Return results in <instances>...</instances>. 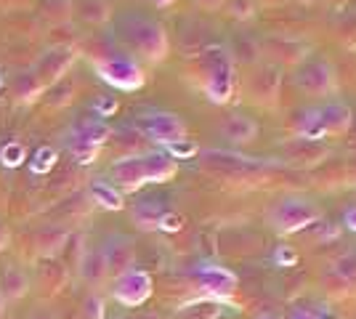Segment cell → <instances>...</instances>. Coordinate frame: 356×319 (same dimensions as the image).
<instances>
[{
    "label": "cell",
    "mask_w": 356,
    "mask_h": 319,
    "mask_svg": "<svg viewBox=\"0 0 356 319\" xmlns=\"http://www.w3.org/2000/svg\"><path fill=\"white\" fill-rule=\"evenodd\" d=\"M178 163L168 157L163 149H147V152L118 157L109 167V181L118 186L122 195L138 192L147 183H168L176 179Z\"/></svg>",
    "instance_id": "1"
},
{
    "label": "cell",
    "mask_w": 356,
    "mask_h": 319,
    "mask_svg": "<svg viewBox=\"0 0 356 319\" xmlns=\"http://www.w3.org/2000/svg\"><path fill=\"white\" fill-rule=\"evenodd\" d=\"M354 125V109L338 99H330L316 106H306L298 112L293 133L300 141H325L348 133Z\"/></svg>",
    "instance_id": "2"
},
{
    "label": "cell",
    "mask_w": 356,
    "mask_h": 319,
    "mask_svg": "<svg viewBox=\"0 0 356 319\" xmlns=\"http://www.w3.org/2000/svg\"><path fill=\"white\" fill-rule=\"evenodd\" d=\"M200 85L210 104H229L237 91V64L229 48H208L200 56Z\"/></svg>",
    "instance_id": "3"
},
{
    "label": "cell",
    "mask_w": 356,
    "mask_h": 319,
    "mask_svg": "<svg viewBox=\"0 0 356 319\" xmlns=\"http://www.w3.org/2000/svg\"><path fill=\"white\" fill-rule=\"evenodd\" d=\"M120 40L128 46L131 54L149 64L165 61L170 51V40L163 24L154 19H144V16H125L120 22Z\"/></svg>",
    "instance_id": "4"
},
{
    "label": "cell",
    "mask_w": 356,
    "mask_h": 319,
    "mask_svg": "<svg viewBox=\"0 0 356 319\" xmlns=\"http://www.w3.org/2000/svg\"><path fill=\"white\" fill-rule=\"evenodd\" d=\"M90 61H93L96 75L118 91H138L147 83L141 64L122 51H102V54H93Z\"/></svg>",
    "instance_id": "5"
},
{
    "label": "cell",
    "mask_w": 356,
    "mask_h": 319,
    "mask_svg": "<svg viewBox=\"0 0 356 319\" xmlns=\"http://www.w3.org/2000/svg\"><path fill=\"white\" fill-rule=\"evenodd\" d=\"M296 88L306 96H314V99H335L338 96V69L335 64L327 59H316V56H306V59L296 64Z\"/></svg>",
    "instance_id": "6"
},
{
    "label": "cell",
    "mask_w": 356,
    "mask_h": 319,
    "mask_svg": "<svg viewBox=\"0 0 356 319\" xmlns=\"http://www.w3.org/2000/svg\"><path fill=\"white\" fill-rule=\"evenodd\" d=\"M319 221V208L306 197H282L268 211V224L277 234H298Z\"/></svg>",
    "instance_id": "7"
},
{
    "label": "cell",
    "mask_w": 356,
    "mask_h": 319,
    "mask_svg": "<svg viewBox=\"0 0 356 319\" xmlns=\"http://www.w3.org/2000/svg\"><path fill=\"white\" fill-rule=\"evenodd\" d=\"M192 282L202 295H208L210 301H221V304L234 298V293L239 290L237 272H232L229 266H221V263H213V261H202L194 266Z\"/></svg>",
    "instance_id": "8"
},
{
    "label": "cell",
    "mask_w": 356,
    "mask_h": 319,
    "mask_svg": "<svg viewBox=\"0 0 356 319\" xmlns=\"http://www.w3.org/2000/svg\"><path fill=\"white\" fill-rule=\"evenodd\" d=\"M134 128L147 138V141H154L160 147H168L173 141H181L186 138V122L178 117L176 112H144L138 115L134 122Z\"/></svg>",
    "instance_id": "9"
},
{
    "label": "cell",
    "mask_w": 356,
    "mask_h": 319,
    "mask_svg": "<svg viewBox=\"0 0 356 319\" xmlns=\"http://www.w3.org/2000/svg\"><path fill=\"white\" fill-rule=\"evenodd\" d=\"M154 293V282H152V274L131 266L128 272L118 274L112 279V298L125 309H136V306H144Z\"/></svg>",
    "instance_id": "10"
},
{
    "label": "cell",
    "mask_w": 356,
    "mask_h": 319,
    "mask_svg": "<svg viewBox=\"0 0 356 319\" xmlns=\"http://www.w3.org/2000/svg\"><path fill=\"white\" fill-rule=\"evenodd\" d=\"M282 75L274 64H258L248 77V93L258 106H274L280 101Z\"/></svg>",
    "instance_id": "11"
},
{
    "label": "cell",
    "mask_w": 356,
    "mask_h": 319,
    "mask_svg": "<svg viewBox=\"0 0 356 319\" xmlns=\"http://www.w3.org/2000/svg\"><path fill=\"white\" fill-rule=\"evenodd\" d=\"M74 59H77V54H74L72 46L48 48L43 56L38 59L35 75L40 77V83L48 88V85H54V83H59V80L67 77V72H70V67L74 64Z\"/></svg>",
    "instance_id": "12"
},
{
    "label": "cell",
    "mask_w": 356,
    "mask_h": 319,
    "mask_svg": "<svg viewBox=\"0 0 356 319\" xmlns=\"http://www.w3.org/2000/svg\"><path fill=\"white\" fill-rule=\"evenodd\" d=\"M102 253H104V259H106L109 277H118V274L128 272L131 266H136L134 240L125 237V234H112V237H106V243L102 245Z\"/></svg>",
    "instance_id": "13"
},
{
    "label": "cell",
    "mask_w": 356,
    "mask_h": 319,
    "mask_svg": "<svg viewBox=\"0 0 356 319\" xmlns=\"http://www.w3.org/2000/svg\"><path fill=\"white\" fill-rule=\"evenodd\" d=\"M258 51L266 54L268 59L274 61V67H280V64H300V61L309 56V51H306L303 43H298L293 38H282V35L266 38Z\"/></svg>",
    "instance_id": "14"
},
{
    "label": "cell",
    "mask_w": 356,
    "mask_h": 319,
    "mask_svg": "<svg viewBox=\"0 0 356 319\" xmlns=\"http://www.w3.org/2000/svg\"><path fill=\"white\" fill-rule=\"evenodd\" d=\"M0 293L6 301H22L30 293V277L19 263H6L0 272Z\"/></svg>",
    "instance_id": "15"
},
{
    "label": "cell",
    "mask_w": 356,
    "mask_h": 319,
    "mask_svg": "<svg viewBox=\"0 0 356 319\" xmlns=\"http://www.w3.org/2000/svg\"><path fill=\"white\" fill-rule=\"evenodd\" d=\"M221 136L226 141H232L234 147L250 144L258 136V122L252 120V117H248V115H229L221 122Z\"/></svg>",
    "instance_id": "16"
},
{
    "label": "cell",
    "mask_w": 356,
    "mask_h": 319,
    "mask_svg": "<svg viewBox=\"0 0 356 319\" xmlns=\"http://www.w3.org/2000/svg\"><path fill=\"white\" fill-rule=\"evenodd\" d=\"M80 277L88 282L90 288H102L109 279V269H106V259L104 253H102V247L86 250L80 256Z\"/></svg>",
    "instance_id": "17"
},
{
    "label": "cell",
    "mask_w": 356,
    "mask_h": 319,
    "mask_svg": "<svg viewBox=\"0 0 356 319\" xmlns=\"http://www.w3.org/2000/svg\"><path fill=\"white\" fill-rule=\"evenodd\" d=\"M109 133H112V128L102 117H83L70 128V136L80 138L86 144H93V147H102V149L109 141Z\"/></svg>",
    "instance_id": "18"
},
{
    "label": "cell",
    "mask_w": 356,
    "mask_h": 319,
    "mask_svg": "<svg viewBox=\"0 0 356 319\" xmlns=\"http://www.w3.org/2000/svg\"><path fill=\"white\" fill-rule=\"evenodd\" d=\"M67 229H61L59 224H45V227L38 229V234H35V247H38V253L43 256V259H54L59 250H64V245H67Z\"/></svg>",
    "instance_id": "19"
},
{
    "label": "cell",
    "mask_w": 356,
    "mask_h": 319,
    "mask_svg": "<svg viewBox=\"0 0 356 319\" xmlns=\"http://www.w3.org/2000/svg\"><path fill=\"white\" fill-rule=\"evenodd\" d=\"M45 93V85L35 72H19L11 83V96L16 104H32Z\"/></svg>",
    "instance_id": "20"
},
{
    "label": "cell",
    "mask_w": 356,
    "mask_h": 319,
    "mask_svg": "<svg viewBox=\"0 0 356 319\" xmlns=\"http://www.w3.org/2000/svg\"><path fill=\"white\" fill-rule=\"evenodd\" d=\"M88 195L90 199L104 208V211H122L125 208V195L120 192L118 186L112 181H104V179H96V181L88 186Z\"/></svg>",
    "instance_id": "21"
},
{
    "label": "cell",
    "mask_w": 356,
    "mask_h": 319,
    "mask_svg": "<svg viewBox=\"0 0 356 319\" xmlns=\"http://www.w3.org/2000/svg\"><path fill=\"white\" fill-rule=\"evenodd\" d=\"M72 11L90 24H102L112 14L106 0H72Z\"/></svg>",
    "instance_id": "22"
},
{
    "label": "cell",
    "mask_w": 356,
    "mask_h": 319,
    "mask_svg": "<svg viewBox=\"0 0 356 319\" xmlns=\"http://www.w3.org/2000/svg\"><path fill=\"white\" fill-rule=\"evenodd\" d=\"M131 213H134L136 227L144 229V231H152V229H157V224H160V215L165 213V208L160 202H154V199H144Z\"/></svg>",
    "instance_id": "23"
},
{
    "label": "cell",
    "mask_w": 356,
    "mask_h": 319,
    "mask_svg": "<svg viewBox=\"0 0 356 319\" xmlns=\"http://www.w3.org/2000/svg\"><path fill=\"white\" fill-rule=\"evenodd\" d=\"M64 147H67V152L72 154V160H77L80 165H90V163H96V160H99V154H102V147L86 144V141H80V138L70 136V133H67V141H64Z\"/></svg>",
    "instance_id": "24"
},
{
    "label": "cell",
    "mask_w": 356,
    "mask_h": 319,
    "mask_svg": "<svg viewBox=\"0 0 356 319\" xmlns=\"http://www.w3.org/2000/svg\"><path fill=\"white\" fill-rule=\"evenodd\" d=\"M38 8L51 22H64L72 14V0H38Z\"/></svg>",
    "instance_id": "25"
},
{
    "label": "cell",
    "mask_w": 356,
    "mask_h": 319,
    "mask_svg": "<svg viewBox=\"0 0 356 319\" xmlns=\"http://www.w3.org/2000/svg\"><path fill=\"white\" fill-rule=\"evenodd\" d=\"M287 319H341L335 309H330L327 304H306L293 309V314Z\"/></svg>",
    "instance_id": "26"
},
{
    "label": "cell",
    "mask_w": 356,
    "mask_h": 319,
    "mask_svg": "<svg viewBox=\"0 0 356 319\" xmlns=\"http://www.w3.org/2000/svg\"><path fill=\"white\" fill-rule=\"evenodd\" d=\"M56 157H59V152L54 149V147H40L38 152H35V157L30 160V170L32 173H48L51 167L56 165Z\"/></svg>",
    "instance_id": "27"
},
{
    "label": "cell",
    "mask_w": 356,
    "mask_h": 319,
    "mask_svg": "<svg viewBox=\"0 0 356 319\" xmlns=\"http://www.w3.org/2000/svg\"><path fill=\"white\" fill-rule=\"evenodd\" d=\"M24 157H27V152H24V144H22V141H8V144L0 147V163L6 167L22 165Z\"/></svg>",
    "instance_id": "28"
},
{
    "label": "cell",
    "mask_w": 356,
    "mask_h": 319,
    "mask_svg": "<svg viewBox=\"0 0 356 319\" xmlns=\"http://www.w3.org/2000/svg\"><path fill=\"white\" fill-rule=\"evenodd\" d=\"M163 152L168 157H173V160H192L194 154L200 152V147L194 144L192 138H181V141H173V144L163 147Z\"/></svg>",
    "instance_id": "29"
},
{
    "label": "cell",
    "mask_w": 356,
    "mask_h": 319,
    "mask_svg": "<svg viewBox=\"0 0 356 319\" xmlns=\"http://www.w3.org/2000/svg\"><path fill=\"white\" fill-rule=\"evenodd\" d=\"M45 91H48V93H56V96H48V104H51V106H61V104H67V101L72 99L74 85L70 83V80H67V83H64V80H59V83L48 85Z\"/></svg>",
    "instance_id": "30"
},
{
    "label": "cell",
    "mask_w": 356,
    "mask_h": 319,
    "mask_svg": "<svg viewBox=\"0 0 356 319\" xmlns=\"http://www.w3.org/2000/svg\"><path fill=\"white\" fill-rule=\"evenodd\" d=\"M271 259H274V263H277V266L290 269V266H296V263H298V253L290 247V245H280V247L274 250V256H271Z\"/></svg>",
    "instance_id": "31"
},
{
    "label": "cell",
    "mask_w": 356,
    "mask_h": 319,
    "mask_svg": "<svg viewBox=\"0 0 356 319\" xmlns=\"http://www.w3.org/2000/svg\"><path fill=\"white\" fill-rule=\"evenodd\" d=\"M181 227H184V215H178L176 211H165L157 224L160 231H181Z\"/></svg>",
    "instance_id": "32"
},
{
    "label": "cell",
    "mask_w": 356,
    "mask_h": 319,
    "mask_svg": "<svg viewBox=\"0 0 356 319\" xmlns=\"http://www.w3.org/2000/svg\"><path fill=\"white\" fill-rule=\"evenodd\" d=\"M229 11H232L234 19H252L255 16V3L252 0H232Z\"/></svg>",
    "instance_id": "33"
},
{
    "label": "cell",
    "mask_w": 356,
    "mask_h": 319,
    "mask_svg": "<svg viewBox=\"0 0 356 319\" xmlns=\"http://www.w3.org/2000/svg\"><path fill=\"white\" fill-rule=\"evenodd\" d=\"M93 109H96V117H109L115 109H118V99H99L96 104H93Z\"/></svg>",
    "instance_id": "34"
},
{
    "label": "cell",
    "mask_w": 356,
    "mask_h": 319,
    "mask_svg": "<svg viewBox=\"0 0 356 319\" xmlns=\"http://www.w3.org/2000/svg\"><path fill=\"white\" fill-rule=\"evenodd\" d=\"M104 304H102V298L99 295H90L88 301H86V314H88V319H102L104 317Z\"/></svg>",
    "instance_id": "35"
},
{
    "label": "cell",
    "mask_w": 356,
    "mask_h": 319,
    "mask_svg": "<svg viewBox=\"0 0 356 319\" xmlns=\"http://www.w3.org/2000/svg\"><path fill=\"white\" fill-rule=\"evenodd\" d=\"M343 227L348 229V231H354V234H356V205H354V208H348V211L343 213Z\"/></svg>",
    "instance_id": "36"
},
{
    "label": "cell",
    "mask_w": 356,
    "mask_h": 319,
    "mask_svg": "<svg viewBox=\"0 0 356 319\" xmlns=\"http://www.w3.org/2000/svg\"><path fill=\"white\" fill-rule=\"evenodd\" d=\"M6 245H8V229L0 221V250H6Z\"/></svg>",
    "instance_id": "37"
},
{
    "label": "cell",
    "mask_w": 356,
    "mask_h": 319,
    "mask_svg": "<svg viewBox=\"0 0 356 319\" xmlns=\"http://www.w3.org/2000/svg\"><path fill=\"white\" fill-rule=\"evenodd\" d=\"M152 6H157V8H168V6H173L176 0H149Z\"/></svg>",
    "instance_id": "38"
},
{
    "label": "cell",
    "mask_w": 356,
    "mask_h": 319,
    "mask_svg": "<svg viewBox=\"0 0 356 319\" xmlns=\"http://www.w3.org/2000/svg\"><path fill=\"white\" fill-rule=\"evenodd\" d=\"M3 311H6V298H3V293H0V319H3Z\"/></svg>",
    "instance_id": "39"
},
{
    "label": "cell",
    "mask_w": 356,
    "mask_h": 319,
    "mask_svg": "<svg viewBox=\"0 0 356 319\" xmlns=\"http://www.w3.org/2000/svg\"><path fill=\"white\" fill-rule=\"evenodd\" d=\"M264 319H280V317H264Z\"/></svg>",
    "instance_id": "40"
},
{
    "label": "cell",
    "mask_w": 356,
    "mask_h": 319,
    "mask_svg": "<svg viewBox=\"0 0 356 319\" xmlns=\"http://www.w3.org/2000/svg\"><path fill=\"white\" fill-rule=\"evenodd\" d=\"M303 3H314V0H303Z\"/></svg>",
    "instance_id": "41"
},
{
    "label": "cell",
    "mask_w": 356,
    "mask_h": 319,
    "mask_svg": "<svg viewBox=\"0 0 356 319\" xmlns=\"http://www.w3.org/2000/svg\"><path fill=\"white\" fill-rule=\"evenodd\" d=\"M0 85H3V77H0Z\"/></svg>",
    "instance_id": "42"
}]
</instances>
